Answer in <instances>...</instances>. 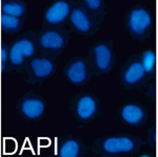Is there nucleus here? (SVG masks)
Returning <instances> with one entry per match:
<instances>
[{"label":"nucleus","instance_id":"obj_4","mask_svg":"<svg viewBox=\"0 0 158 157\" xmlns=\"http://www.w3.org/2000/svg\"><path fill=\"white\" fill-rule=\"evenodd\" d=\"M128 26L133 33L143 34L152 23L150 13L143 8H135L130 12L128 17Z\"/></svg>","mask_w":158,"mask_h":157},{"label":"nucleus","instance_id":"obj_5","mask_svg":"<svg viewBox=\"0 0 158 157\" xmlns=\"http://www.w3.org/2000/svg\"><path fill=\"white\" fill-rule=\"evenodd\" d=\"M146 73L141 60H132L124 68L122 79L125 85L134 86L143 81Z\"/></svg>","mask_w":158,"mask_h":157},{"label":"nucleus","instance_id":"obj_17","mask_svg":"<svg viewBox=\"0 0 158 157\" xmlns=\"http://www.w3.org/2000/svg\"><path fill=\"white\" fill-rule=\"evenodd\" d=\"M156 57L152 51H147L143 53L141 61L146 73L152 72L156 65Z\"/></svg>","mask_w":158,"mask_h":157},{"label":"nucleus","instance_id":"obj_20","mask_svg":"<svg viewBox=\"0 0 158 157\" xmlns=\"http://www.w3.org/2000/svg\"><path fill=\"white\" fill-rule=\"evenodd\" d=\"M8 58V52L7 49L5 46L2 45L1 48V61L2 64H5Z\"/></svg>","mask_w":158,"mask_h":157},{"label":"nucleus","instance_id":"obj_7","mask_svg":"<svg viewBox=\"0 0 158 157\" xmlns=\"http://www.w3.org/2000/svg\"><path fill=\"white\" fill-rule=\"evenodd\" d=\"M93 53L97 69L103 73L109 71L113 64V54L108 46L104 44H98L94 48Z\"/></svg>","mask_w":158,"mask_h":157},{"label":"nucleus","instance_id":"obj_3","mask_svg":"<svg viewBox=\"0 0 158 157\" xmlns=\"http://www.w3.org/2000/svg\"><path fill=\"white\" fill-rule=\"evenodd\" d=\"M35 45L31 39L23 38L17 40L10 49V58L15 65H19L23 63L24 57H30L34 54Z\"/></svg>","mask_w":158,"mask_h":157},{"label":"nucleus","instance_id":"obj_2","mask_svg":"<svg viewBox=\"0 0 158 157\" xmlns=\"http://www.w3.org/2000/svg\"><path fill=\"white\" fill-rule=\"evenodd\" d=\"M147 114L142 105L137 103H128L120 111V116L123 123L130 126L138 127L146 122Z\"/></svg>","mask_w":158,"mask_h":157},{"label":"nucleus","instance_id":"obj_15","mask_svg":"<svg viewBox=\"0 0 158 157\" xmlns=\"http://www.w3.org/2000/svg\"><path fill=\"white\" fill-rule=\"evenodd\" d=\"M81 143L76 140H70L63 145L60 151V155L62 157H77L82 152Z\"/></svg>","mask_w":158,"mask_h":157},{"label":"nucleus","instance_id":"obj_8","mask_svg":"<svg viewBox=\"0 0 158 157\" xmlns=\"http://www.w3.org/2000/svg\"><path fill=\"white\" fill-rule=\"evenodd\" d=\"M96 100L90 95H84L79 99L77 105V115L83 121H87L95 116L98 111Z\"/></svg>","mask_w":158,"mask_h":157},{"label":"nucleus","instance_id":"obj_1","mask_svg":"<svg viewBox=\"0 0 158 157\" xmlns=\"http://www.w3.org/2000/svg\"><path fill=\"white\" fill-rule=\"evenodd\" d=\"M142 140L130 134L108 135L98 140L94 151L104 157L124 156L135 155L142 147Z\"/></svg>","mask_w":158,"mask_h":157},{"label":"nucleus","instance_id":"obj_13","mask_svg":"<svg viewBox=\"0 0 158 157\" xmlns=\"http://www.w3.org/2000/svg\"><path fill=\"white\" fill-rule=\"evenodd\" d=\"M44 103L38 99H28L24 101L22 105L23 112L28 118H38L44 112Z\"/></svg>","mask_w":158,"mask_h":157},{"label":"nucleus","instance_id":"obj_9","mask_svg":"<svg viewBox=\"0 0 158 157\" xmlns=\"http://www.w3.org/2000/svg\"><path fill=\"white\" fill-rule=\"evenodd\" d=\"M39 43L40 46L44 49L59 50L65 45V38L61 32L55 30H50L41 35Z\"/></svg>","mask_w":158,"mask_h":157},{"label":"nucleus","instance_id":"obj_10","mask_svg":"<svg viewBox=\"0 0 158 157\" xmlns=\"http://www.w3.org/2000/svg\"><path fill=\"white\" fill-rule=\"evenodd\" d=\"M67 75L73 83L80 84L85 82L88 76L86 64L82 60L75 61L68 69Z\"/></svg>","mask_w":158,"mask_h":157},{"label":"nucleus","instance_id":"obj_14","mask_svg":"<svg viewBox=\"0 0 158 157\" xmlns=\"http://www.w3.org/2000/svg\"><path fill=\"white\" fill-rule=\"evenodd\" d=\"M2 10L5 14L20 18L24 14L25 6L19 1H2Z\"/></svg>","mask_w":158,"mask_h":157},{"label":"nucleus","instance_id":"obj_21","mask_svg":"<svg viewBox=\"0 0 158 157\" xmlns=\"http://www.w3.org/2000/svg\"><path fill=\"white\" fill-rule=\"evenodd\" d=\"M5 68V64H1V70H2V72H3L4 71Z\"/></svg>","mask_w":158,"mask_h":157},{"label":"nucleus","instance_id":"obj_11","mask_svg":"<svg viewBox=\"0 0 158 157\" xmlns=\"http://www.w3.org/2000/svg\"><path fill=\"white\" fill-rule=\"evenodd\" d=\"M70 20L74 27L81 32H88L91 28V23L89 17L81 9L73 10L71 14Z\"/></svg>","mask_w":158,"mask_h":157},{"label":"nucleus","instance_id":"obj_12","mask_svg":"<svg viewBox=\"0 0 158 157\" xmlns=\"http://www.w3.org/2000/svg\"><path fill=\"white\" fill-rule=\"evenodd\" d=\"M31 68L36 76L39 78L46 77L53 72V63L45 58H36L31 62Z\"/></svg>","mask_w":158,"mask_h":157},{"label":"nucleus","instance_id":"obj_18","mask_svg":"<svg viewBox=\"0 0 158 157\" xmlns=\"http://www.w3.org/2000/svg\"><path fill=\"white\" fill-rule=\"evenodd\" d=\"M85 3L90 10H97L101 6V1L100 0H86Z\"/></svg>","mask_w":158,"mask_h":157},{"label":"nucleus","instance_id":"obj_6","mask_svg":"<svg viewBox=\"0 0 158 157\" xmlns=\"http://www.w3.org/2000/svg\"><path fill=\"white\" fill-rule=\"evenodd\" d=\"M71 10L70 4L67 1H59L49 7L45 12L44 18L50 24H57L64 22Z\"/></svg>","mask_w":158,"mask_h":157},{"label":"nucleus","instance_id":"obj_19","mask_svg":"<svg viewBox=\"0 0 158 157\" xmlns=\"http://www.w3.org/2000/svg\"><path fill=\"white\" fill-rule=\"evenodd\" d=\"M148 141L151 145L156 144V134L155 129L150 131L148 133Z\"/></svg>","mask_w":158,"mask_h":157},{"label":"nucleus","instance_id":"obj_16","mask_svg":"<svg viewBox=\"0 0 158 157\" xmlns=\"http://www.w3.org/2000/svg\"><path fill=\"white\" fill-rule=\"evenodd\" d=\"M22 25L20 18L2 13L1 26L2 30L8 32H15L19 29Z\"/></svg>","mask_w":158,"mask_h":157}]
</instances>
